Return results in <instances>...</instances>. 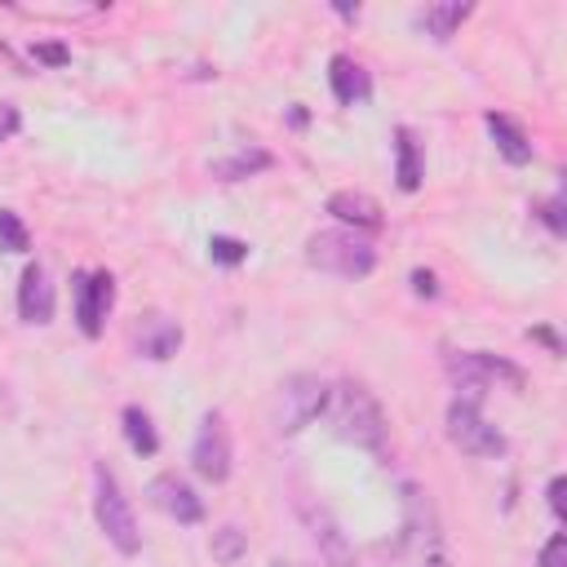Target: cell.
Here are the masks:
<instances>
[{"label":"cell","mask_w":567,"mask_h":567,"mask_svg":"<svg viewBox=\"0 0 567 567\" xmlns=\"http://www.w3.org/2000/svg\"><path fill=\"white\" fill-rule=\"evenodd\" d=\"M35 58L58 66V62H66V49H62V44H35Z\"/></svg>","instance_id":"28"},{"label":"cell","mask_w":567,"mask_h":567,"mask_svg":"<svg viewBox=\"0 0 567 567\" xmlns=\"http://www.w3.org/2000/svg\"><path fill=\"white\" fill-rule=\"evenodd\" d=\"M412 292H416V297H434V292H439L434 275H430V270H412Z\"/></svg>","instance_id":"27"},{"label":"cell","mask_w":567,"mask_h":567,"mask_svg":"<svg viewBox=\"0 0 567 567\" xmlns=\"http://www.w3.org/2000/svg\"><path fill=\"white\" fill-rule=\"evenodd\" d=\"M9 128H13V124H0V137H4V133H9Z\"/></svg>","instance_id":"30"},{"label":"cell","mask_w":567,"mask_h":567,"mask_svg":"<svg viewBox=\"0 0 567 567\" xmlns=\"http://www.w3.org/2000/svg\"><path fill=\"white\" fill-rule=\"evenodd\" d=\"M27 244H31V235H27V226L18 221V213H13V208H0V248L27 252Z\"/></svg>","instance_id":"22"},{"label":"cell","mask_w":567,"mask_h":567,"mask_svg":"<svg viewBox=\"0 0 567 567\" xmlns=\"http://www.w3.org/2000/svg\"><path fill=\"white\" fill-rule=\"evenodd\" d=\"M306 261L337 279H363L377 266V248L354 230H315L306 239Z\"/></svg>","instance_id":"2"},{"label":"cell","mask_w":567,"mask_h":567,"mask_svg":"<svg viewBox=\"0 0 567 567\" xmlns=\"http://www.w3.org/2000/svg\"><path fill=\"white\" fill-rule=\"evenodd\" d=\"M465 18H470V4L443 0V4H425L416 22H421V27H425V31H430V35L439 40V44H443V40H452V35H456V27H461Z\"/></svg>","instance_id":"17"},{"label":"cell","mask_w":567,"mask_h":567,"mask_svg":"<svg viewBox=\"0 0 567 567\" xmlns=\"http://www.w3.org/2000/svg\"><path fill=\"white\" fill-rule=\"evenodd\" d=\"M18 315L22 323H49L53 319V284H49V270L40 261H31L22 270V284H18Z\"/></svg>","instance_id":"11"},{"label":"cell","mask_w":567,"mask_h":567,"mask_svg":"<svg viewBox=\"0 0 567 567\" xmlns=\"http://www.w3.org/2000/svg\"><path fill=\"white\" fill-rule=\"evenodd\" d=\"M208 168H213V177H221V182H239V177H252V173L270 168V155L257 151V146H244V151H235L230 159H213Z\"/></svg>","instance_id":"19"},{"label":"cell","mask_w":567,"mask_h":567,"mask_svg":"<svg viewBox=\"0 0 567 567\" xmlns=\"http://www.w3.org/2000/svg\"><path fill=\"white\" fill-rule=\"evenodd\" d=\"M536 567H567V536H563V532H554V536L545 540Z\"/></svg>","instance_id":"24"},{"label":"cell","mask_w":567,"mask_h":567,"mask_svg":"<svg viewBox=\"0 0 567 567\" xmlns=\"http://www.w3.org/2000/svg\"><path fill=\"white\" fill-rule=\"evenodd\" d=\"M120 421H124V439H128V447L137 452V456H155L159 452V439H155V425H151V416L142 412V408H124L120 412Z\"/></svg>","instance_id":"20"},{"label":"cell","mask_w":567,"mask_h":567,"mask_svg":"<svg viewBox=\"0 0 567 567\" xmlns=\"http://www.w3.org/2000/svg\"><path fill=\"white\" fill-rule=\"evenodd\" d=\"M323 408H328V385L315 372H292L279 381V394H275V430L301 434Z\"/></svg>","instance_id":"5"},{"label":"cell","mask_w":567,"mask_h":567,"mask_svg":"<svg viewBox=\"0 0 567 567\" xmlns=\"http://www.w3.org/2000/svg\"><path fill=\"white\" fill-rule=\"evenodd\" d=\"M447 377H452L456 390H465L470 403H478L496 381H505V385H514V390L523 385V372H518L514 363L487 354V350H456V354H447Z\"/></svg>","instance_id":"6"},{"label":"cell","mask_w":567,"mask_h":567,"mask_svg":"<svg viewBox=\"0 0 567 567\" xmlns=\"http://www.w3.org/2000/svg\"><path fill=\"white\" fill-rule=\"evenodd\" d=\"M403 545L412 554V567H447L443 554V536H439V518L430 496L416 483H403Z\"/></svg>","instance_id":"4"},{"label":"cell","mask_w":567,"mask_h":567,"mask_svg":"<svg viewBox=\"0 0 567 567\" xmlns=\"http://www.w3.org/2000/svg\"><path fill=\"white\" fill-rule=\"evenodd\" d=\"M328 213L354 230H377L381 226V204L363 190H332L328 195Z\"/></svg>","instance_id":"14"},{"label":"cell","mask_w":567,"mask_h":567,"mask_svg":"<svg viewBox=\"0 0 567 567\" xmlns=\"http://www.w3.org/2000/svg\"><path fill=\"white\" fill-rule=\"evenodd\" d=\"M177 346H182V328H177L173 319H164V315H151V319L142 323V332H137V354H146V359H155V363L173 359Z\"/></svg>","instance_id":"15"},{"label":"cell","mask_w":567,"mask_h":567,"mask_svg":"<svg viewBox=\"0 0 567 567\" xmlns=\"http://www.w3.org/2000/svg\"><path fill=\"white\" fill-rule=\"evenodd\" d=\"M447 439L452 447H461L465 456H505V434L478 412V403L470 399H452L447 403Z\"/></svg>","instance_id":"7"},{"label":"cell","mask_w":567,"mask_h":567,"mask_svg":"<svg viewBox=\"0 0 567 567\" xmlns=\"http://www.w3.org/2000/svg\"><path fill=\"white\" fill-rule=\"evenodd\" d=\"M328 84H332V97H337L341 106H359V102H368V93H372L368 71H363L354 58H346V53H337V58L328 62Z\"/></svg>","instance_id":"13"},{"label":"cell","mask_w":567,"mask_h":567,"mask_svg":"<svg viewBox=\"0 0 567 567\" xmlns=\"http://www.w3.org/2000/svg\"><path fill=\"white\" fill-rule=\"evenodd\" d=\"M151 501L168 514V518H177V523H199L204 518V501H199V492L186 483V478H177V474H159V478H151Z\"/></svg>","instance_id":"10"},{"label":"cell","mask_w":567,"mask_h":567,"mask_svg":"<svg viewBox=\"0 0 567 567\" xmlns=\"http://www.w3.org/2000/svg\"><path fill=\"white\" fill-rule=\"evenodd\" d=\"M93 518H97L102 536H106L124 558H133V554L142 549L137 518H133V509H128V501H124V492H120L115 474H111L102 461L93 465Z\"/></svg>","instance_id":"3"},{"label":"cell","mask_w":567,"mask_h":567,"mask_svg":"<svg viewBox=\"0 0 567 567\" xmlns=\"http://www.w3.org/2000/svg\"><path fill=\"white\" fill-rule=\"evenodd\" d=\"M115 301V279L106 270H93V275H75V319H80V332L84 337H97L102 332V319Z\"/></svg>","instance_id":"9"},{"label":"cell","mask_w":567,"mask_h":567,"mask_svg":"<svg viewBox=\"0 0 567 567\" xmlns=\"http://www.w3.org/2000/svg\"><path fill=\"white\" fill-rule=\"evenodd\" d=\"M394 155H399V164H394L399 190H416L421 177H425V168H421V146H416L412 128H399V133H394Z\"/></svg>","instance_id":"18"},{"label":"cell","mask_w":567,"mask_h":567,"mask_svg":"<svg viewBox=\"0 0 567 567\" xmlns=\"http://www.w3.org/2000/svg\"><path fill=\"white\" fill-rule=\"evenodd\" d=\"M487 133H492L496 151H501L509 164H527V159H532V142H527V133H523V128H518L509 115L487 111Z\"/></svg>","instance_id":"16"},{"label":"cell","mask_w":567,"mask_h":567,"mask_svg":"<svg viewBox=\"0 0 567 567\" xmlns=\"http://www.w3.org/2000/svg\"><path fill=\"white\" fill-rule=\"evenodd\" d=\"M306 523H310V536L319 545V554L328 558V567H354V554H350V540L346 532L337 527V518L323 509V505H301Z\"/></svg>","instance_id":"12"},{"label":"cell","mask_w":567,"mask_h":567,"mask_svg":"<svg viewBox=\"0 0 567 567\" xmlns=\"http://www.w3.org/2000/svg\"><path fill=\"white\" fill-rule=\"evenodd\" d=\"M190 465L208 483H226L230 478V434L221 425V412H208L199 421V434H195V447H190Z\"/></svg>","instance_id":"8"},{"label":"cell","mask_w":567,"mask_h":567,"mask_svg":"<svg viewBox=\"0 0 567 567\" xmlns=\"http://www.w3.org/2000/svg\"><path fill=\"white\" fill-rule=\"evenodd\" d=\"M563 487H567V483H563V474H554V478H549V509H554V518H558V523L567 518V505H563Z\"/></svg>","instance_id":"26"},{"label":"cell","mask_w":567,"mask_h":567,"mask_svg":"<svg viewBox=\"0 0 567 567\" xmlns=\"http://www.w3.org/2000/svg\"><path fill=\"white\" fill-rule=\"evenodd\" d=\"M208 257H213L217 266H239V261L248 257V244H244V239H230V235H213V239H208Z\"/></svg>","instance_id":"23"},{"label":"cell","mask_w":567,"mask_h":567,"mask_svg":"<svg viewBox=\"0 0 567 567\" xmlns=\"http://www.w3.org/2000/svg\"><path fill=\"white\" fill-rule=\"evenodd\" d=\"M270 567H297V563H284V558H275V563H270Z\"/></svg>","instance_id":"29"},{"label":"cell","mask_w":567,"mask_h":567,"mask_svg":"<svg viewBox=\"0 0 567 567\" xmlns=\"http://www.w3.org/2000/svg\"><path fill=\"white\" fill-rule=\"evenodd\" d=\"M540 217H545V226H549L554 235H563V230H567V221H563V199H558V195L540 204Z\"/></svg>","instance_id":"25"},{"label":"cell","mask_w":567,"mask_h":567,"mask_svg":"<svg viewBox=\"0 0 567 567\" xmlns=\"http://www.w3.org/2000/svg\"><path fill=\"white\" fill-rule=\"evenodd\" d=\"M208 549H213V558H217L221 567H235V563L248 554V536H244L235 523H226V527L213 532V545H208Z\"/></svg>","instance_id":"21"},{"label":"cell","mask_w":567,"mask_h":567,"mask_svg":"<svg viewBox=\"0 0 567 567\" xmlns=\"http://www.w3.org/2000/svg\"><path fill=\"white\" fill-rule=\"evenodd\" d=\"M328 421H332V434L354 443V447H381L385 443V412L381 403L372 399L368 385L359 381H341L337 390H328Z\"/></svg>","instance_id":"1"}]
</instances>
